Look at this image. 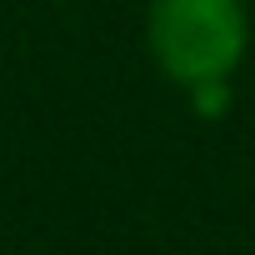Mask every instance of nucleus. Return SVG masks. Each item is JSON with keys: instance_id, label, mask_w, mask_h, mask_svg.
I'll return each instance as SVG.
<instances>
[{"instance_id": "obj_1", "label": "nucleus", "mask_w": 255, "mask_h": 255, "mask_svg": "<svg viewBox=\"0 0 255 255\" xmlns=\"http://www.w3.org/2000/svg\"><path fill=\"white\" fill-rule=\"evenodd\" d=\"M145 45L180 90L230 80L250 45L245 0H145Z\"/></svg>"}, {"instance_id": "obj_2", "label": "nucleus", "mask_w": 255, "mask_h": 255, "mask_svg": "<svg viewBox=\"0 0 255 255\" xmlns=\"http://www.w3.org/2000/svg\"><path fill=\"white\" fill-rule=\"evenodd\" d=\"M185 95H190V105L200 115H225L230 110V80H205V85H195Z\"/></svg>"}]
</instances>
